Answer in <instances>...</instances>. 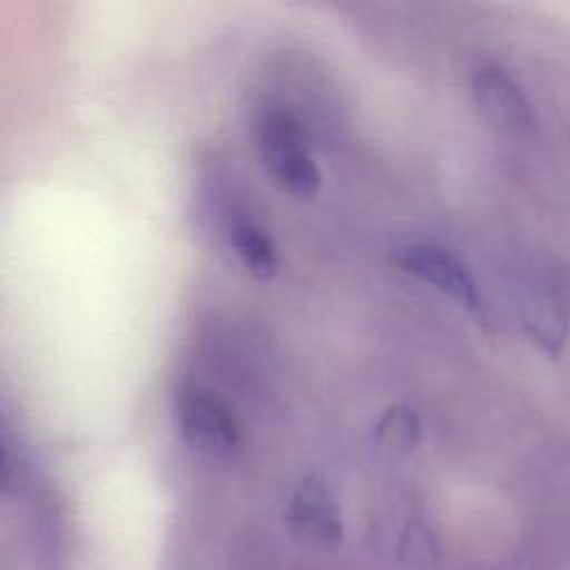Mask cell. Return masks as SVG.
Listing matches in <instances>:
<instances>
[{"label": "cell", "instance_id": "obj_1", "mask_svg": "<svg viewBox=\"0 0 570 570\" xmlns=\"http://www.w3.org/2000/svg\"><path fill=\"white\" fill-rule=\"evenodd\" d=\"M256 140L265 171L287 194L309 198L321 187V174L307 149L303 125L278 102H265L256 114Z\"/></svg>", "mask_w": 570, "mask_h": 570}, {"label": "cell", "instance_id": "obj_2", "mask_svg": "<svg viewBox=\"0 0 570 570\" xmlns=\"http://www.w3.org/2000/svg\"><path fill=\"white\" fill-rule=\"evenodd\" d=\"M176 425L183 441L212 459H227L238 450V425L229 407L203 387H185L176 401Z\"/></svg>", "mask_w": 570, "mask_h": 570}, {"label": "cell", "instance_id": "obj_3", "mask_svg": "<svg viewBox=\"0 0 570 570\" xmlns=\"http://www.w3.org/2000/svg\"><path fill=\"white\" fill-rule=\"evenodd\" d=\"M394 261L403 272L428 283L468 312L481 309V294L476 281L472 278L468 267L443 247L430 243H412L401 247Z\"/></svg>", "mask_w": 570, "mask_h": 570}, {"label": "cell", "instance_id": "obj_4", "mask_svg": "<svg viewBox=\"0 0 570 570\" xmlns=\"http://www.w3.org/2000/svg\"><path fill=\"white\" fill-rule=\"evenodd\" d=\"M472 98L481 116L505 134L525 136L537 127V114L517 80L499 67H481L472 76Z\"/></svg>", "mask_w": 570, "mask_h": 570}, {"label": "cell", "instance_id": "obj_5", "mask_svg": "<svg viewBox=\"0 0 570 570\" xmlns=\"http://www.w3.org/2000/svg\"><path fill=\"white\" fill-rule=\"evenodd\" d=\"M289 523L301 541L312 546H336L343 537L338 505L318 476L298 481L289 501Z\"/></svg>", "mask_w": 570, "mask_h": 570}, {"label": "cell", "instance_id": "obj_6", "mask_svg": "<svg viewBox=\"0 0 570 570\" xmlns=\"http://www.w3.org/2000/svg\"><path fill=\"white\" fill-rule=\"evenodd\" d=\"M234 252L249 274L261 281L272 278L278 272V252L269 234L252 220H236L229 232Z\"/></svg>", "mask_w": 570, "mask_h": 570}, {"label": "cell", "instance_id": "obj_7", "mask_svg": "<svg viewBox=\"0 0 570 570\" xmlns=\"http://www.w3.org/2000/svg\"><path fill=\"white\" fill-rule=\"evenodd\" d=\"M376 445L392 454H407L421 441L419 414L407 405L387 407L372 432Z\"/></svg>", "mask_w": 570, "mask_h": 570}]
</instances>
